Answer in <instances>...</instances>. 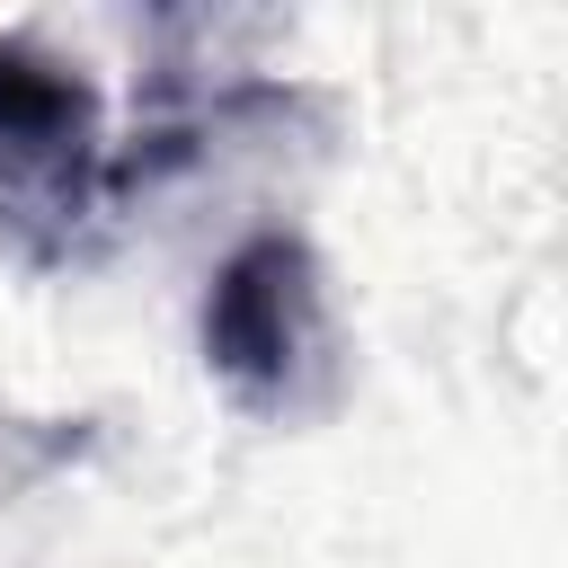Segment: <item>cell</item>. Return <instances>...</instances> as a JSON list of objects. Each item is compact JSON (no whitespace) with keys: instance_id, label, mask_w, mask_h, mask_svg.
<instances>
[{"instance_id":"1","label":"cell","mask_w":568,"mask_h":568,"mask_svg":"<svg viewBox=\"0 0 568 568\" xmlns=\"http://www.w3.org/2000/svg\"><path fill=\"white\" fill-rule=\"evenodd\" d=\"M106 195V98L36 36H0V222L27 257L71 248Z\"/></svg>"},{"instance_id":"2","label":"cell","mask_w":568,"mask_h":568,"mask_svg":"<svg viewBox=\"0 0 568 568\" xmlns=\"http://www.w3.org/2000/svg\"><path fill=\"white\" fill-rule=\"evenodd\" d=\"M328 346V284L302 231H248L204 284V364L248 408H293Z\"/></svg>"},{"instance_id":"3","label":"cell","mask_w":568,"mask_h":568,"mask_svg":"<svg viewBox=\"0 0 568 568\" xmlns=\"http://www.w3.org/2000/svg\"><path fill=\"white\" fill-rule=\"evenodd\" d=\"M89 444H98L89 417H0V506H9L18 488H36V479L71 470Z\"/></svg>"}]
</instances>
